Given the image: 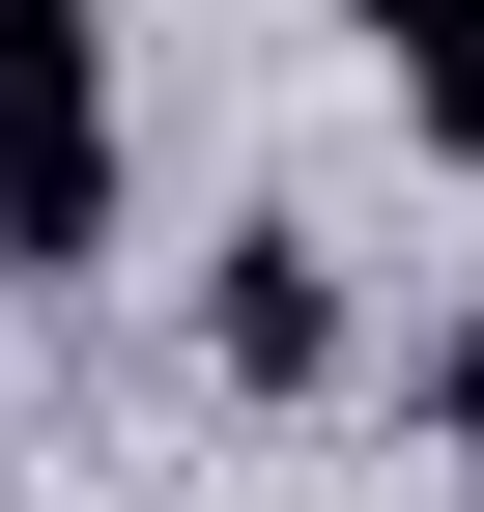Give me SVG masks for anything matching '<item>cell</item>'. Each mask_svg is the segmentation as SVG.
Here are the masks:
<instances>
[{
	"label": "cell",
	"instance_id": "obj_1",
	"mask_svg": "<svg viewBox=\"0 0 484 512\" xmlns=\"http://www.w3.org/2000/svg\"><path fill=\"white\" fill-rule=\"evenodd\" d=\"M0 256H114V57H86V0H0Z\"/></svg>",
	"mask_w": 484,
	"mask_h": 512
},
{
	"label": "cell",
	"instance_id": "obj_2",
	"mask_svg": "<svg viewBox=\"0 0 484 512\" xmlns=\"http://www.w3.org/2000/svg\"><path fill=\"white\" fill-rule=\"evenodd\" d=\"M228 370H257V399H314V370H342V285H314V228H228Z\"/></svg>",
	"mask_w": 484,
	"mask_h": 512
},
{
	"label": "cell",
	"instance_id": "obj_3",
	"mask_svg": "<svg viewBox=\"0 0 484 512\" xmlns=\"http://www.w3.org/2000/svg\"><path fill=\"white\" fill-rule=\"evenodd\" d=\"M342 29H371V57H399V114L484 171V0H342Z\"/></svg>",
	"mask_w": 484,
	"mask_h": 512
},
{
	"label": "cell",
	"instance_id": "obj_4",
	"mask_svg": "<svg viewBox=\"0 0 484 512\" xmlns=\"http://www.w3.org/2000/svg\"><path fill=\"white\" fill-rule=\"evenodd\" d=\"M428 399H456V456H484V313H456V370H428Z\"/></svg>",
	"mask_w": 484,
	"mask_h": 512
}]
</instances>
